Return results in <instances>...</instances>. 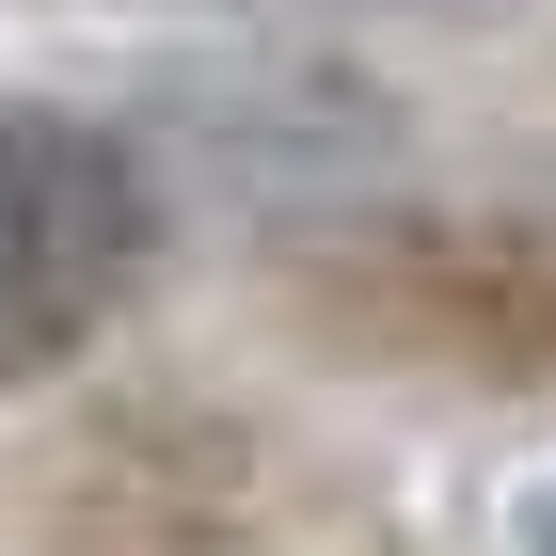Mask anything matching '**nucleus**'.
<instances>
[{"label": "nucleus", "mask_w": 556, "mask_h": 556, "mask_svg": "<svg viewBox=\"0 0 556 556\" xmlns=\"http://www.w3.org/2000/svg\"><path fill=\"white\" fill-rule=\"evenodd\" d=\"M160 255V175L128 128L0 96V382H33L112 318Z\"/></svg>", "instance_id": "obj_1"}, {"label": "nucleus", "mask_w": 556, "mask_h": 556, "mask_svg": "<svg viewBox=\"0 0 556 556\" xmlns=\"http://www.w3.org/2000/svg\"><path fill=\"white\" fill-rule=\"evenodd\" d=\"M509 541H525V556H556V477L525 493V525H509Z\"/></svg>", "instance_id": "obj_3"}, {"label": "nucleus", "mask_w": 556, "mask_h": 556, "mask_svg": "<svg viewBox=\"0 0 556 556\" xmlns=\"http://www.w3.org/2000/svg\"><path fill=\"white\" fill-rule=\"evenodd\" d=\"M382 334L462 382H556V223H429L382 255Z\"/></svg>", "instance_id": "obj_2"}]
</instances>
